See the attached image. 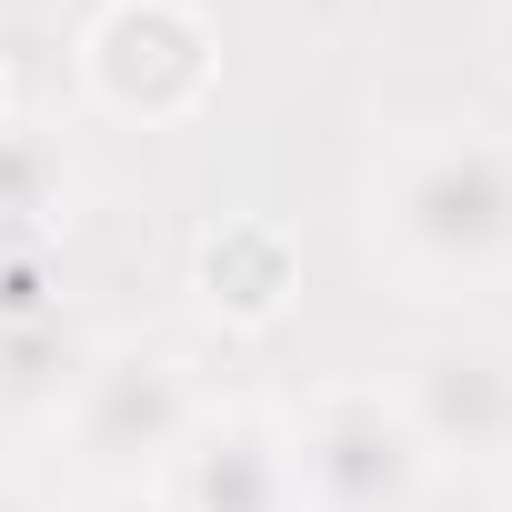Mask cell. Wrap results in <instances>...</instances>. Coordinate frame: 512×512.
Listing matches in <instances>:
<instances>
[{"instance_id":"cell-1","label":"cell","mask_w":512,"mask_h":512,"mask_svg":"<svg viewBox=\"0 0 512 512\" xmlns=\"http://www.w3.org/2000/svg\"><path fill=\"white\" fill-rule=\"evenodd\" d=\"M362 231H372V262L422 302L502 292L512 282V131L502 121L402 131L372 161Z\"/></svg>"},{"instance_id":"cell-2","label":"cell","mask_w":512,"mask_h":512,"mask_svg":"<svg viewBox=\"0 0 512 512\" xmlns=\"http://www.w3.org/2000/svg\"><path fill=\"white\" fill-rule=\"evenodd\" d=\"M282 452H292V512H422L442 472L392 382H312L282 412Z\"/></svg>"},{"instance_id":"cell-3","label":"cell","mask_w":512,"mask_h":512,"mask_svg":"<svg viewBox=\"0 0 512 512\" xmlns=\"http://www.w3.org/2000/svg\"><path fill=\"white\" fill-rule=\"evenodd\" d=\"M201 422H211V382L171 342H111V352H91L81 382H71V402H61V432H71V452L101 482H161Z\"/></svg>"},{"instance_id":"cell-4","label":"cell","mask_w":512,"mask_h":512,"mask_svg":"<svg viewBox=\"0 0 512 512\" xmlns=\"http://www.w3.org/2000/svg\"><path fill=\"white\" fill-rule=\"evenodd\" d=\"M81 91L111 121H191L221 91V41L191 0H101L81 31Z\"/></svg>"},{"instance_id":"cell-5","label":"cell","mask_w":512,"mask_h":512,"mask_svg":"<svg viewBox=\"0 0 512 512\" xmlns=\"http://www.w3.org/2000/svg\"><path fill=\"white\" fill-rule=\"evenodd\" d=\"M392 402L412 412L432 462H482L512 472V342L492 332H442L392 372Z\"/></svg>"},{"instance_id":"cell-6","label":"cell","mask_w":512,"mask_h":512,"mask_svg":"<svg viewBox=\"0 0 512 512\" xmlns=\"http://www.w3.org/2000/svg\"><path fill=\"white\" fill-rule=\"evenodd\" d=\"M161 492H171V512H292L282 412L211 402V422L181 442V462L161 472Z\"/></svg>"},{"instance_id":"cell-7","label":"cell","mask_w":512,"mask_h":512,"mask_svg":"<svg viewBox=\"0 0 512 512\" xmlns=\"http://www.w3.org/2000/svg\"><path fill=\"white\" fill-rule=\"evenodd\" d=\"M191 292L201 312H221L231 332H272L302 292V251L282 221H221L201 251H191Z\"/></svg>"},{"instance_id":"cell-8","label":"cell","mask_w":512,"mask_h":512,"mask_svg":"<svg viewBox=\"0 0 512 512\" xmlns=\"http://www.w3.org/2000/svg\"><path fill=\"white\" fill-rule=\"evenodd\" d=\"M51 191H61V151H51L31 121H0V221H11V231H41Z\"/></svg>"},{"instance_id":"cell-9","label":"cell","mask_w":512,"mask_h":512,"mask_svg":"<svg viewBox=\"0 0 512 512\" xmlns=\"http://www.w3.org/2000/svg\"><path fill=\"white\" fill-rule=\"evenodd\" d=\"M81 512H171V492H161V482H101Z\"/></svg>"},{"instance_id":"cell-10","label":"cell","mask_w":512,"mask_h":512,"mask_svg":"<svg viewBox=\"0 0 512 512\" xmlns=\"http://www.w3.org/2000/svg\"><path fill=\"white\" fill-rule=\"evenodd\" d=\"M0 512H51V502H41V492H31L21 472H0Z\"/></svg>"},{"instance_id":"cell-11","label":"cell","mask_w":512,"mask_h":512,"mask_svg":"<svg viewBox=\"0 0 512 512\" xmlns=\"http://www.w3.org/2000/svg\"><path fill=\"white\" fill-rule=\"evenodd\" d=\"M492 512H512V472H502V482H492Z\"/></svg>"},{"instance_id":"cell-12","label":"cell","mask_w":512,"mask_h":512,"mask_svg":"<svg viewBox=\"0 0 512 512\" xmlns=\"http://www.w3.org/2000/svg\"><path fill=\"white\" fill-rule=\"evenodd\" d=\"M502 61H512V0H502Z\"/></svg>"}]
</instances>
